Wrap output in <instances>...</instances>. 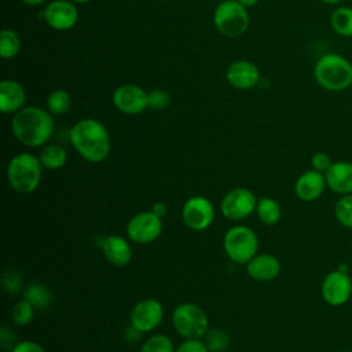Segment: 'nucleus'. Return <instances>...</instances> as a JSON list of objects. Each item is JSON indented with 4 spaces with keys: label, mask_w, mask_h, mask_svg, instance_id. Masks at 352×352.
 I'll return each instance as SVG.
<instances>
[{
    "label": "nucleus",
    "mask_w": 352,
    "mask_h": 352,
    "mask_svg": "<svg viewBox=\"0 0 352 352\" xmlns=\"http://www.w3.org/2000/svg\"><path fill=\"white\" fill-rule=\"evenodd\" d=\"M73 148L88 162L98 164L110 154V136L104 125L94 118L77 121L69 131Z\"/></svg>",
    "instance_id": "f257e3e1"
},
{
    "label": "nucleus",
    "mask_w": 352,
    "mask_h": 352,
    "mask_svg": "<svg viewBox=\"0 0 352 352\" xmlns=\"http://www.w3.org/2000/svg\"><path fill=\"white\" fill-rule=\"evenodd\" d=\"M11 128L18 142L28 147H40L52 136L54 118L50 111L41 107H22L14 113Z\"/></svg>",
    "instance_id": "f03ea898"
},
{
    "label": "nucleus",
    "mask_w": 352,
    "mask_h": 352,
    "mask_svg": "<svg viewBox=\"0 0 352 352\" xmlns=\"http://www.w3.org/2000/svg\"><path fill=\"white\" fill-rule=\"evenodd\" d=\"M314 77L326 91H345L352 85V63L340 54H324L315 63Z\"/></svg>",
    "instance_id": "7ed1b4c3"
},
{
    "label": "nucleus",
    "mask_w": 352,
    "mask_h": 352,
    "mask_svg": "<svg viewBox=\"0 0 352 352\" xmlns=\"http://www.w3.org/2000/svg\"><path fill=\"white\" fill-rule=\"evenodd\" d=\"M43 175V165L38 157L30 153H19L11 158L7 166V180L11 188L19 194L33 192Z\"/></svg>",
    "instance_id": "20e7f679"
},
{
    "label": "nucleus",
    "mask_w": 352,
    "mask_h": 352,
    "mask_svg": "<svg viewBox=\"0 0 352 352\" xmlns=\"http://www.w3.org/2000/svg\"><path fill=\"white\" fill-rule=\"evenodd\" d=\"M223 248L232 263L246 265L257 254L258 238L252 228L234 226L226 231Z\"/></svg>",
    "instance_id": "39448f33"
},
{
    "label": "nucleus",
    "mask_w": 352,
    "mask_h": 352,
    "mask_svg": "<svg viewBox=\"0 0 352 352\" xmlns=\"http://www.w3.org/2000/svg\"><path fill=\"white\" fill-rule=\"evenodd\" d=\"M172 324L175 331L184 340L202 338L209 330L208 315L194 302L179 304L172 312Z\"/></svg>",
    "instance_id": "423d86ee"
},
{
    "label": "nucleus",
    "mask_w": 352,
    "mask_h": 352,
    "mask_svg": "<svg viewBox=\"0 0 352 352\" xmlns=\"http://www.w3.org/2000/svg\"><path fill=\"white\" fill-rule=\"evenodd\" d=\"M213 22L223 36L238 37L246 32L249 26V15L246 7L238 0H224L216 7Z\"/></svg>",
    "instance_id": "0eeeda50"
},
{
    "label": "nucleus",
    "mask_w": 352,
    "mask_h": 352,
    "mask_svg": "<svg viewBox=\"0 0 352 352\" xmlns=\"http://www.w3.org/2000/svg\"><path fill=\"white\" fill-rule=\"evenodd\" d=\"M162 230V217L157 216L153 210L136 213L129 219L125 228L128 239L140 245L151 243L158 239Z\"/></svg>",
    "instance_id": "6e6552de"
},
{
    "label": "nucleus",
    "mask_w": 352,
    "mask_h": 352,
    "mask_svg": "<svg viewBox=\"0 0 352 352\" xmlns=\"http://www.w3.org/2000/svg\"><path fill=\"white\" fill-rule=\"evenodd\" d=\"M257 201L258 199L249 188L235 187L226 192L223 197L220 210L226 219L231 221H239L249 217L256 210Z\"/></svg>",
    "instance_id": "1a4fd4ad"
},
{
    "label": "nucleus",
    "mask_w": 352,
    "mask_h": 352,
    "mask_svg": "<svg viewBox=\"0 0 352 352\" xmlns=\"http://www.w3.org/2000/svg\"><path fill=\"white\" fill-rule=\"evenodd\" d=\"M182 219L187 228L192 231H205L213 223L214 206L206 197L192 195L183 204Z\"/></svg>",
    "instance_id": "9d476101"
},
{
    "label": "nucleus",
    "mask_w": 352,
    "mask_h": 352,
    "mask_svg": "<svg viewBox=\"0 0 352 352\" xmlns=\"http://www.w3.org/2000/svg\"><path fill=\"white\" fill-rule=\"evenodd\" d=\"M164 319V307L155 298H143L138 301L129 314L131 327L139 333H150Z\"/></svg>",
    "instance_id": "9b49d317"
},
{
    "label": "nucleus",
    "mask_w": 352,
    "mask_h": 352,
    "mask_svg": "<svg viewBox=\"0 0 352 352\" xmlns=\"http://www.w3.org/2000/svg\"><path fill=\"white\" fill-rule=\"evenodd\" d=\"M320 294L323 301L331 307L346 304L352 296V279L348 272L341 270L330 271L322 280Z\"/></svg>",
    "instance_id": "f8f14e48"
},
{
    "label": "nucleus",
    "mask_w": 352,
    "mask_h": 352,
    "mask_svg": "<svg viewBox=\"0 0 352 352\" xmlns=\"http://www.w3.org/2000/svg\"><path fill=\"white\" fill-rule=\"evenodd\" d=\"M113 104L124 114H140L148 107V94L135 84H124L114 91Z\"/></svg>",
    "instance_id": "ddd939ff"
},
{
    "label": "nucleus",
    "mask_w": 352,
    "mask_h": 352,
    "mask_svg": "<svg viewBox=\"0 0 352 352\" xmlns=\"http://www.w3.org/2000/svg\"><path fill=\"white\" fill-rule=\"evenodd\" d=\"M44 19L52 29L67 30L77 23L78 12L74 3L69 0H55L45 7Z\"/></svg>",
    "instance_id": "4468645a"
},
{
    "label": "nucleus",
    "mask_w": 352,
    "mask_h": 352,
    "mask_svg": "<svg viewBox=\"0 0 352 352\" xmlns=\"http://www.w3.org/2000/svg\"><path fill=\"white\" fill-rule=\"evenodd\" d=\"M326 187L327 184L324 173L315 169H308L297 177L294 184V192L298 199L304 202H312L322 197Z\"/></svg>",
    "instance_id": "2eb2a0df"
},
{
    "label": "nucleus",
    "mask_w": 352,
    "mask_h": 352,
    "mask_svg": "<svg viewBox=\"0 0 352 352\" xmlns=\"http://www.w3.org/2000/svg\"><path fill=\"white\" fill-rule=\"evenodd\" d=\"M226 78L236 89H250L258 82L260 72L253 62L235 60L227 67Z\"/></svg>",
    "instance_id": "dca6fc26"
},
{
    "label": "nucleus",
    "mask_w": 352,
    "mask_h": 352,
    "mask_svg": "<svg viewBox=\"0 0 352 352\" xmlns=\"http://www.w3.org/2000/svg\"><path fill=\"white\" fill-rule=\"evenodd\" d=\"M246 272L257 282H270L280 274V261L271 253L256 254L246 264Z\"/></svg>",
    "instance_id": "f3484780"
},
{
    "label": "nucleus",
    "mask_w": 352,
    "mask_h": 352,
    "mask_svg": "<svg viewBox=\"0 0 352 352\" xmlns=\"http://www.w3.org/2000/svg\"><path fill=\"white\" fill-rule=\"evenodd\" d=\"M324 179L327 187L338 194L346 195L352 194V162L349 161H336L324 172Z\"/></svg>",
    "instance_id": "a211bd4d"
},
{
    "label": "nucleus",
    "mask_w": 352,
    "mask_h": 352,
    "mask_svg": "<svg viewBox=\"0 0 352 352\" xmlns=\"http://www.w3.org/2000/svg\"><path fill=\"white\" fill-rule=\"evenodd\" d=\"M100 249L104 258L116 267H124L132 260V248L128 239L121 235L113 234L103 238Z\"/></svg>",
    "instance_id": "6ab92c4d"
},
{
    "label": "nucleus",
    "mask_w": 352,
    "mask_h": 352,
    "mask_svg": "<svg viewBox=\"0 0 352 352\" xmlns=\"http://www.w3.org/2000/svg\"><path fill=\"white\" fill-rule=\"evenodd\" d=\"M25 103V89L14 80H3L0 82V110L4 114L16 113Z\"/></svg>",
    "instance_id": "aec40b11"
},
{
    "label": "nucleus",
    "mask_w": 352,
    "mask_h": 352,
    "mask_svg": "<svg viewBox=\"0 0 352 352\" xmlns=\"http://www.w3.org/2000/svg\"><path fill=\"white\" fill-rule=\"evenodd\" d=\"M38 160H40L43 168L55 170V169L62 168L66 164L67 153L60 144H56V143L47 144L40 151Z\"/></svg>",
    "instance_id": "412c9836"
},
{
    "label": "nucleus",
    "mask_w": 352,
    "mask_h": 352,
    "mask_svg": "<svg viewBox=\"0 0 352 352\" xmlns=\"http://www.w3.org/2000/svg\"><path fill=\"white\" fill-rule=\"evenodd\" d=\"M256 213L263 224L275 226L280 220L282 209L276 199L271 197H263L257 201Z\"/></svg>",
    "instance_id": "4be33fe9"
},
{
    "label": "nucleus",
    "mask_w": 352,
    "mask_h": 352,
    "mask_svg": "<svg viewBox=\"0 0 352 352\" xmlns=\"http://www.w3.org/2000/svg\"><path fill=\"white\" fill-rule=\"evenodd\" d=\"M333 30L342 37H352V7H340L330 16Z\"/></svg>",
    "instance_id": "5701e85b"
},
{
    "label": "nucleus",
    "mask_w": 352,
    "mask_h": 352,
    "mask_svg": "<svg viewBox=\"0 0 352 352\" xmlns=\"http://www.w3.org/2000/svg\"><path fill=\"white\" fill-rule=\"evenodd\" d=\"M25 298L37 309L47 308L52 301L51 290L43 283H32L25 290Z\"/></svg>",
    "instance_id": "b1692460"
},
{
    "label": "nucleus",
    "mask_w": 352,
    "mask_h": 352,
    "mask_svg": "<svg viewBox=\"0 0 352 352\" xmlns=\"http://www.w3.org/2000/svg\"><path fill=\"white\" fill-rule=\"evenodd\" d=\"M72 98L65 89H55L47 98V107L51 114L62 116L70 110Z\"/></svg>",
    "instance_id": "393cba45"
},
{
    "label": "nucleus",
    "mask_w": 352,
    "mask_h": 352,
    "mask_svg": "<svg viewBox=\"0 0 352 352\" xmlns=\"http://www.w3.org/2000/svg\"><path fill=\"white\" fill-rule=\"evenodd\" d=\"M21 50V40L11 29H3L0 33V54L3 59L14 58Z\"/></svg>",
    "instance_id": "a878e982"
},
{
    "label": "nucleus",
    "mask_w": 352,
    "mask_h": 352,
    "mask_svg": "<svg viewBox=\"0 0 352 352\" xmlns=\"http://www.w3.org/2000/svg\"><path fill=\"white\" fill-rule=\"evenodd\" d=\"M334 216L342 227L352 228V194L340 195L334 205Z\"/></svg>",
    "instance_id": "bb28decb"
},
{
    "label": "nucleus",
    "mask_w": 352,
    "mask_h": 352,
    "mask_svg": "<svg viewBox=\"0 0 352 352\" xmlns=\"http://www.w3.org/2000/svg\"><path fill=\"white\" fill-rule=\"evenodd\" d=\"M34 315V307L26 300H19L11 308V320L16 326H26L32 322Z\"/></svg>",
    "instance_id": "cd10ccee"
},
{
    "label": "nucleus",
    "mask_w": 352,
    "mask_h": 352,
    "mask_svg": "<svg viewBox=\"0 0 352 352\" xmlns=\"http://www.w3.org/2000/svg\"><path fill=\"white\" fill-rule=\"evenodd\" d=\"M139 352H176V348L168 336L154 334L143 342Z\"/></svg>",
    "instance_id": "c85d7f7f"
},
{
    "label": "nucleus",
    "mask_w": 352,
    "mask_h": 352,
    "mask_svg": "<svg viewBox=\"0 0 352 352\" xmlns=\"http://www.w3.org/2000/svg\"><path fill=\"white\" fill-rule=\"evenodd\" d=\"M202 340L208 346L209 352H223L230 344L228 334L220 329H209Z\"/></svg>",
    "instance_id": "c756f323"
},
{
    "label": "nucleus",
    "mask_w": 352,
    "mask_h": 352,
    "mask_svg": "<svg viewBox=\"0 0 352 352\" xmlns=\"http://www.w3.org/2000/svg\"><path fill=\"white\" fill-rule=\"evenodd\" d=\"M176 352H209V349L202 338H188L176 348Z\"/></svg>",
    "instance_id": "7c9ffc66"
},
{
    "label": "nucleus",
    "mask_w": 352,
    "mask_h": 352,
    "mask_svg": "<svg viewBox=\"0 0 352 352\" xmlns=\"http://www.w3.org/2000/svg\"><path fill=\"white\" fill-rule=\"evenodd\" d=\"M169 103V95L165 91L161 89H154L151 92H148V106L155 109V110H161L164 107H166Z\"/></svg>",
    "instance_id": "2f4dec72"
},
{
    "label": "nucleus",
    "mask_w": 352,
    "mask_h": 352,
    "mask_svg": "<svg viewBox=\"0 0 352 352\" xmlns=\"http://www.w3.org/2000/svg\"><path fill=\"white\" fill-rule=\"evenodd\" d=\"M331 164H333V161H331L330 155L323 151H318L311 157V166H312V169H315L318 172L324 173L331 166Z\"/></svg>",
    "instance_id": "473e14b6"
},
{
    "label": "nucleus",
    "mask_w": 352,
    "mask_h": 352,
    "mask_svg": "<svg viewBox=\"0 0 352 352\" xmlns=\"http://www.w3.org/2000/svg\"><path fill=\"white\" fill-rule=\"evenodd\" d=\"M3 286L8 293H16L21 287V276L15 271H7L3 275Z\"/></svg>",
    "instance_id": "72a5a7b5"
},
{
    "label": "nucleus",
    "mask_w": 352,
    "mask_h": 352,
    "mask_svg": "<svg viewBox=\"0 0 352 352\" xmlns=\"http://www.w3.org/2000/svg\"><path fill=\"white\" fill-rule=\"evenodd\" d=\"M0 344H1V348L4 351H10V352L16 345V342H15V333L7 324L1 326V330H0Z\"/></svg>",
    "instance_id": "f704fd0d"
},
{
    "label": "nucleus",
    "mask_w": 352,
    "mask_h": 352,
    "mask_svg": "<svg viewBox=\"0 0 352 352\" xmlns=\"http://www.w3.org/2000/svg\"><path fill=\"white\" fill-rule=\"evenodd\" d=\"M11 352H47V351L38 342L25 340V341L16 342V345L11 349Z\"/></svg>",
    "instance_id": "c9c22d12"
},
{
    "label": "nucleus",
    "mask_w": 352,
    "mask_h": 352,
    "mask_svg": "<svg viewBox=\"0 0 352 352\" xmlns=\"http://www.w3.org/2000/svg\"><path fill=\"white\" fill-rule=\"evenodd\" d=\"M151 210H153V212H154L157 216H160V217H164V216H166L168 208H166V205H165L164 202L158 201V202H155V204L153 205Z\"/></svg>",
    "instance_id": "e433bc0d"
},
{
    "label": "nucleus",
    "mask_w": 352,
    "mask_h": 352,
    "mask_svg": "<svg viewBox=\"0 0 352 352\" xmlns=\"http://www.w3.org/2000/svg\"><path fill=\"white\" fill-rule=\"evenodd\" d=\"M243 7H253L254 4L258 3V0H238Z\"/></svg>",
    "instance_id": "4c0bfd02"
},
{
    "label": "nucleus",
    "mask_w": 352,
    "mask_h": 352,
    "mask_svg": "<svg viewBox=\"0 0 352 352\" xmlns=\"http://www.w3.org/2000/svg\"><path fill=\"white\" fill-rule=\"evenodd\" d=\"M22 1L28 6H38V4H43L47 0H22Z\"/></svg>",
    "instance_id": "58836bf2"
},
{
    "label": "nucleus",
    "mask_w": 352,
    "mask_h": 352,
    "mask_svg": "<svg viewBox=\"0 0 352 352\" xmlns=\"http://www.w3.org/2000/svg\"><path fill=\"white\" fill-rule=\"evenodd\" d=\"M322 3H324V4H338L340 1H342V0H320Z\"/></svg>",
    "instance_id": "ea45409f"
},
{
    "label": "nucleus",
    "mask_w": 352,
    "mask_h": 352,
    "mask_svg": "<svg viewBox=\"0 0 352 352\" xmlns=\"http://www.w3.org/2000/svg\"><path fill=\"white\" fill-rule=\"evenodd\" d=\"M72 3H78V4H84V3H88L89 0H69Z\"/></svg>",
    "instance_id": "a19ab883"
},
{
    "label": "nucleus",
    "mask_w": 352,
    "mask_h": 352,
    "mask_svg": "<svg viewBox=\"0 0 352 352\" xmlns=\"http://www.w3.org/2000/svg\"><path fill=\"white\" fill-rule=\"evenodd\" d=\"M338 352H348V351H338Z\"/></svg>",
    "instance_id": "79ce46f5"
},
{
    "label": "nucleus",
    "mask_w": 352,
    "mask_h": 352,
    "mask_svg": "<svg viewBox=\"0 0 352 352\" xmlns=\"http://www.w3.org/2000/svg\"><path fill=\"white\" fill-rule=\"evenodd\" d=\"M89 352H95V351H89Z\"/></svg>",
    "instance_id": "37998d69"
}]
</instances>
